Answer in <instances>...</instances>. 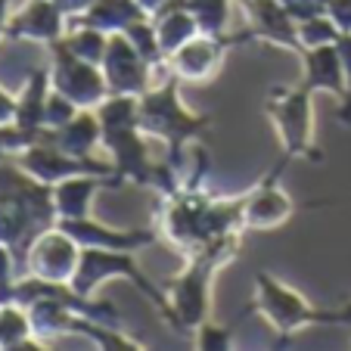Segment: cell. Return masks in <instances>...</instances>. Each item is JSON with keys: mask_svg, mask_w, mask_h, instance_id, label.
Masks as SVG:
<instances>
[{"mask_svg": "<svg viewBox=\"0 0 351 351\" xmlns=\"http://www.w3.org/2000/svg\"><path fill=\"white\" fill-rule=\"evenodd\" d=\"M69 233L75 237V243H93V245H103V249H119V252H128V249H137V245L153 243V233H112V230H93L84 218H75L66 221Z\"/></svg>", "mask_w": 351, "mask_h": 351, "instance_id": "8", "label": "cell"}, {"mask_svg": "<svg viewBox=\"0 0 351 351\" xmlns=\"http://www.w3.org/2000/svg\"><path fill=\"white\" fill-rule=\"evenodd\" d=\"M10 121H16V103L7 93H0V125H10Z\"/></svg>", "mask_w": 351, "mask_h": 351, "instance_id": "12", "label": "cell"}, {"mask_svg": "<svg viewBox=\"0 0 351 351\" xmlns=\"http://www.w3.org/2000/svg\"><path fill=\"white\" fill-rule=\"evenodd\" d=\"M62 32V10L53 0H34L28 10H22L13 22L7 25L10 38H38V40H60Z\"/></svg>", "mask_w": 351, "mask_h": 351, "instance_id": "4", "label": "cell"}, {"mask_svg": "<svg viewBox=\"0 0 351 351\" xmlns=\"http://www.w3.org/2000/svg\"><path fill=\"white\" fill-rule=\"evenodd\" d=\"M286 215H289V199H286L280 190L261 186V190L249 199V206L243 208V224L271 227V224H280Z\"/></svg>", "mask_w": 351, "mask_h": 351, "instance_id": "9", "label": "cell"}, {"mask_svg": "<svg viewBox=\"0 0 351 351\" xmlns=\"http://www.w3.org/2000/svg\"><path fill=\"white\" fill-rule=\"evenodd\" d=\"M53 50H56V75H53L56 90L62 97H69L72 103H81V106H90V103L103 99V93H106L103 90V78L69 50L66 40H53Z\"/></svg>", "mask_w": 351, "mask_h": 351, "instance_id": "2", "label": "cell"}, {"mask_svg": "<svg viewBox=\"0 0 351 351\" xmlns=\"http://www.w3.org/2000/svg\"><path fill=\"white\" fill-rule=\"evenodd\" d=\"M0 32H7V0H0Z\"/></svg>", "mask_w": 351, "mask_h": 351, "instance_id": "13", "label": "cell"}, {"mask_svg": "<svg viewBox=\"0 0 351 351\" xmlns=\"http://www.w3.org/2000/svg\"><path fill=\"white\" fill-rule=\"evenodd\" d=\"M277 121L283 128L286 146H289V159L305 153L308 128H311V119H308V90H295L289 97H283V106L277 109Z\"/></svg>", "mask_w": 351, "mask_h": 351, "instance_id": "5", "label": "cell"}, {"mask_svg": "<svg viewBox=\"0 0 351 351\" xmlns=\"http://www.w3.org/2000/svg\"><path fill=\"white\" fill-rule=\"evenodd\" d=\"M137 125L153 134H162V137H168L171 143L174 140L180 143L184 137L202 131V128L208 125V119H190V115L178 106V78H174L171 84L162 87V90L143 93Z\"/></svg>", "mask_w": 351, "mask_h": 351, "instance_id": "1", "label": "cell"}, {"mask_svg": "<svg viewBox=\"0 0 351 351\" xmlns=\"http://www.w3.org/2000/svg\"><path fill=\"white\" fill-rule=\"evenodd\" d=\"M32 265L34 274L44 280H60L66 277L69 271L75 267V249H72V239L66 237H44L32 252Z\"/></svg>", "mask_w": 351, "mask_h": 351, "instance_id": "6", "label": "cell"}, {"mask_svg": "<svg viewBox=\"0 0 351 351\" xmlns=\"http://www.w3.org/2000/svg\"><path fill=\"white\" fill-rule=\"evenodd\" d=\"M258 289H261L258 292L261 311H265L283 332L295 330V326H305V324H311V320H326V314L308 311L305 302H302L295 292H289L286 286L274 283V280L265 277V274H258Z\"/></svg>", "mask_w": 351, "mask_h": 351, "instance_id": "3", "label": "cell"}, {"mask_svg": "<svg viewBox=\"0 0 351 351\" xmlns=\"http://www.w3.org/2000/svg\"><path fill=\"white\" fill-rule=\"evenodd\" d=\"M193 7H196V25H199V32H208V34H215L221 25H224V19H227V0H190Z\"/></svg>", "mask_w": 351, "mask_h": 351, "instance_id": "11", "label": "cell"}, {"mask_svg": "<svg viewBox=\"0 0 351 351\" xmlns=\"http://www.w3.org/2000/svg\"><path fill=\"white\" fill-rule=\"evenodd\" d=\"M221 44L215 38H193L184 47L174 50V62H178V75L184 78H206L208 72L218 69Z\"/></svg>", "mask_w": 351, "mask_h": 351, "instance_id": "7", "label": "cell"}, {"mask_svg": "<svg viewBox=\"0 0 351 351\" xmlns=\"http://www.w3.org/2000/svg\"><path fill=\"white\" fill-rule=\"evenodd\" d=\"M90 186L87 180H69L66 186L56 190V206H60L62 218H87V202H90Z\"/></svg>", "mask_w": 351, "mask_h": 351, "instance_id": "10", "label": "cell"}]
</instances>
